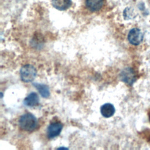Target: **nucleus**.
Wrapping results in <instances>:
<instances>
[{
    "instance_id": "7",
    "label": "nucleus",
    "mask_w": 150,
    "mask_h": 150,
    "mask_svg": "<svg viewBox=\"0 0 150 150\" xmlns=\"http://www.w3.org/2000/svg\"><path fill=\"white\" fill-rule=\"evenodd\" d=\"M104 4V0H86V5L88 10L96 12L101 9Z\"/></svg>"
},
{
    "instance_id": "8",
    "label": "nucleus",
    "mask_w": 150,
    "mask_h": 150,
    "mask_svg": "<svg viewBox=\"0 0 150 150\" xmlns=\"http://www.w3.org/2000/svg\"><path fill=\"white\" fill-rule=\"evenodd\" d=\"M115 111V107L111 103H105L101 105L100 108V112L102 116L105 118L112 117L114 114Z\"/></svg>"
},
{
    "instance_id": "6",
    "label": "nucleus",
    "mask_w": 150,
    "mask_h": 150,
    "mask_svg": "<svg viewBox=\"0 0 150 150\" xmlns=\"http://www.w3.org/2000/svg\"><path fill=\"white\" fill-rule=\"evenodd\" d=\"M39 98L37 93L35 92L30 93L23 100L25 105L29 107H33L39 104Z\"/></svg>"
},
{
    "instance_id": "10",
    "label": "nucleus",
    "mask_w": 150,
    "mask_h": 150,
    "mask_svg": "<svg viewBox=\"0 0 150 150\" xmlns=\"http://www.w3.org/2000/svg\"><path fill=\"white\" fill-rule=\"evenodd\" d=\"M32 84L38 90L42 97L46 98L50 96L49 88L47 85L37 83H33Z\"/></svg>"
},
{
    "instance_id": "9",
    "label": "nucleus",
    "mask_w": 150,
    "mask_h": 150,
    "mask_svg": "<svg viewBox=\"0 0 150 150\" xmlns=\"http://www.w3.org/2000/svg\"><path fill=\"white\" fill-rule=\"evenodd\" d=\"M53 6L57 10L64 11L71 5V0H52Z\"/></svg>"
},
{
    "instance_id": "3",
    "label": "nucleus",
    "mask_w": 150,
    "mask_h": 150,
    "mask_svg": "<svg viewBox=\"0 0 150 150\" xmlns=\"http://www.w3.org/2000/svg\"><path fill=\"white\" fill-rule=\"evenodd\" d=\"M120 77L121 81L129 86L132 85L136 80L135 73L131 67H126L123 69L120 74Z\"/></svg>"
},
{
    "instance_id": "2",
    "label": "nucleus",
    "mask_w": 150,
    "mask_h": 150,
    "mask_svg": "<svg viewBox=\"0 0 150 150\" xmlns=\"http://www.w3.org/2000/svg\"><path fill=\"white\" fill-rule=\"evenodd\" d=\"M36 74V68L31 64H25L20 70L21 79L25 83L32 82L35 79Z\"/></svg>"
},
{
    "instance_id": "5",
    "label": "nucleus",
    "mask_w": 150,
    "mask_h": 150,
    "mask_svg": "<svg viewBox=\"0 0 150 150\" xmlns=\"http://www.w3.org/2000/svg\"><path fill=\"white\" fill-rule=\"evenodd\" d=\"M63 124L59 122L50 123L47 128L46 135L48 138L52 139L57 137L63 129Z\"/></svg>"
},
{
    "instance_id": "12",
    "label": "nucleus",
    "mask_w": 150,
    "mask_h": 150,
    "mask_svg": "<svg viewBox=\"0 0 150 150\" xmlns=\"http://www.w3.org/2000/svg\"><path fill=\"white\" fill-rule=\"evenodd\" d=\"M149 122H150V111L149 112Z\"/></svg>"
},
{
    "instance_id": "11",
    "label": "nucleus",
    "mask_w": 150,
    "mask_h": 150,
    "mask_svg": "<svg viewBox=\"0 0 150 150\" xmlns=\"http://www.w3.org/2000/svg\"><path fill=\"white\" fill-rule=\"evenodd\" d=\"M123 14L125 19H131L137 16V14L134 12V10L129 7L125 9Z\"/></svg>"
},
{
    "instance_id": "4",
    "label": "nucleus",
    "mask_w": 150,
    "mask_h": 150,
    "mask_svg": "<svg viewBox=\"0 0 150 150\" xmlns=\"http://www.w3.org/2000/svg\"><path fill=\"white\" fill-rule=\"evenodd\" d=\"M128 40L132 45L138 46L142 42L143 33L139 29L134 28L129 30L128 34Z\"/></svg>"
},
{
    "instance_id": "1",
    "label": "nucleus",
    "mask_w": 150,
    "mask_h": 150,
    "mask_svg": "<svg viewBox=\"0 0 150 150\" xmlns=\"http://www.w3.org/2000/svg\"><path fill=\"white\" fill-rule=\"evenodd\" d=\"M19 127L25 131H33L38 127L37 118L31 113H25L19 120Z\"/></svg>"
}]
</instances>
